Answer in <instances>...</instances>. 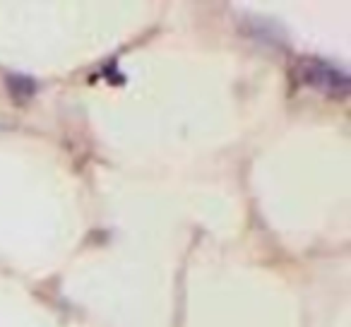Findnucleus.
<instances>
[{
  "label": "nucleus",
  "mask_w": 351,
  "mask_h": 327,
  "mask_svg": "<svg viewBox=\"0 0 351 327\" xmlns=\"http://www.w3.org/2000/svg\"><path fill=\"white\" fill-rule=\"evenodd\" d=\"M301 73H303V80H306L308 84L325 89V92H332V89L344 92L346 89L344 73H339V70L332 68V65L322 63V60H306L303 68H301Z\"/></svg>",
  "instance_id": "nucleus-1"
}]
</instances>
